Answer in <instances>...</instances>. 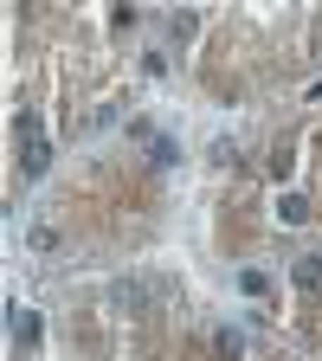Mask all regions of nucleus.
<instances>
[{"instance_id": "1", "label": "nucleus", "mask_w": 322, "mask_h": 361, "mask_svg": "<svg viewBox=\"0 0 322 361\" xmlns=\"http://www.w3.org/2000/svg\"><path fill=\"white\" fill-rule=\"evenodd\" d=\"M13 142H20V174H45V168H52V142H45V129H39V116L32 110H20L13 116Z\"/></svg>"}, {"instance_id": "2", "label": "nucleus", "mask_w": 322, "mask_h": 361, "mask_svg": "<svg viewBox=\"0 0 322 361\" xmlns=\"http://www.w3.org/2000/svg\"><path fill=\"white\" fill-rule=\"evenodd\" d=\"M110 303H116L123 316H142V310L161 303V278H116V284H110Z\"/></svg>"}, {"instance_id": "3", "label": "nucleus", "mask_w": 322, "mask_h": 361, "mask_svg": "<svg viewBox=\"0 0 322 361\" xmlns=\"http://www.w3.org/2000/svg\"><path fill=\"white\" fill-rule=\"evenodd\" d=\"M7 336H13L20 348H39V316L20 310V303H7Z\"/></svg>"}, {"instance_id": "4", "label": "nucleus", "mask_w": 322, "mask_h": 361, "mask_svg": "<svg viewBox=\"0 0 322 361\" xmlns=\"http://www.w3.org/2000/svg\"><path fill=\"white\" fill-rule=\"evenodd\" d=\"M290 278H297V290H303V297H322V258H316V252H303V258L290 264Z\"/></svg>"}, {"instance_id": "5", "label": "nucleus", "mask_w": 322, "mask_h": 361, "mask_svg": "<svg viewBox=\"0 0 322 361\" xmlns=\"http://www.w3.org/2000/svg\"><path fill=\"white\" fill-rule=\"evenodd\" d=\"M278 219H284V226H303V219H309V200H303V194H284V200H278Z\"/></svg>"}, {"instance_id": "6", "label": "nucleus", "mask_w": 322, "mask_h": 361, "mask_svg": "<svg viewBox=\"0 0 322 361\" xmlns=\"http://www.w3.org/2000/svg\"><path fill=\"white\" fill-rule=\"evenodd\" d=\"M26 239H32V252H58V226H52V219H39Z\"/></svg>"}, {"instance_id": "7", "label": "nucleus", "mask_w": 322, "mask_h": 361, "mask_svg": "<svg viewBox=\"0 0 322 361\" xmlns=\"http://www.w3.org/2000/svg\"><path fill=\"white\" fill-rule=\"evenodd\" d=\"M149 161H155V168H174V161H180V149L168 142V135H155V142H149Z\"/></svg>"}]
</instances>
